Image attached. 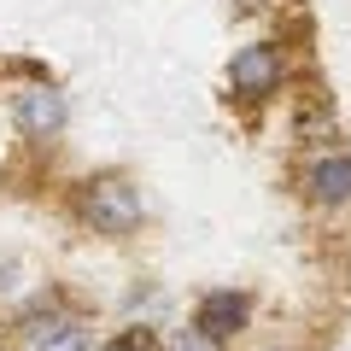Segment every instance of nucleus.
<instances>
[{
  "mask_svg": "<svg viewBox=\"0 0 351 351\" xmlns=\"http://www.w3.org/2000/svg\"><path fill=\"white\" fill-rule=\"evenodd\" d=\"M64 123H71V100H64L53 82H36V88H18L12 94V129L29 141V147L59 141Z\"/></svg>",
  "mask_w": 351,
  "mask_h": 351,
  "instance_id": "7ed1b4c3",
  "label": "nucleus"
},
{
  "mask_svg": "<svg viewBox=\"0 0 351 351\" xmlns=\"http://www.w3.org/2000/svg\"><path fill=\"white\" fill-rule=\"evenodd\" d=\"M287 76H293L287 41H246L228 59V94L240 106H263V100H276L281 88H287Z\"/></svg>",
  "mask_w": 351,
  "mask_h": 351,
  "instance_id": "f03ea898",
  "label": "nucleus"
},
{
  "mask_svg": "<svg viewBox=\"0 0 351 351\" xmlns=\"http://www.w3.org/2000/svg\"><path fill=\"white\" fill-rule=\"evenodd\" d=\"M100 351H158V334H152L147 322H129V328H117L112 339H100Z\"/></svg>",
  "mask_w": 351,
  "mask_h": 351,
  "instance_id": "6e6552de",
  "label": "nucleus"
},
{
  "mask_svg": "<svg viewBox=\"0 0 351 351\" xmlns=\"http://www.w3.org/2000/svg\"><path fill=\"white\" fill-rule=\"evenodd\" d=\"M304 199L322 205V211H339L351 205V152L346 147H328L304 164Z\"/></svg>",
  "mask_w": 351,
  "mask_h": 351,
  "instance_id": "20e7f679",
  "label": "nucleus"
},
{
  "mask_svg": "<svg viewBox=\"0 0 351 351\" xmlns=\"http://www.w3.org/2000/svg\"><path fill=\"white\" fill-rule=\"evenodd\" d=\"M246 322H252V293H240V287H211L193 304V328H205V334L223 339V346L234 334H246Z\"/></svg>",
  "mask_w": 351,
  "mask_h": 351,
  "instance_id": "39448f33",
  "label": "nucleus"
},
{
  "mask_svg": "<svg viewBox=\"0 0 351 351\" xmlns=\"http://www.w3.org/2000/svg\"><path fill=\"white\" fill-rule=\"evenodd\" d=\"M24 339L29 351H100V339H94V328L82 322V316L71 311H41L24 322Z\"/></svg>",
  "mask_w": 351,
  "mask_h": 351,
  "instance_id": "423d86ee",
  "label": "nucleus"
},
{
  "mask_svg": "<svg viewBox=\"0 0 351 351\" xmlns=\"http://www.w3.org/2000/svg\"><path fill=\"white\" fill-rule=\"evenodd\" d=\"M71 211L88 234L100 240H129L141 223H147V193L129 182V176L106 170V176H82L71 188Z\"/></svg>",
  "mask_w": 351,
  "mask_h": 351,
  "instance_id": "f257e3e1",
  "label": "nucleus"
},
{
  "mask_svg": "<svg viewBox=\"0 0 351 351\" xmlns=\"http://www.w3.org/2000/svg\"><path fill=\"white\" fill-rule=\"evenodd\" d=\"M269 351H281V346H269Z\"/></svg>",
  "mask_w": 351,
  "mask_h": 351,
  "instance_id": "1a4fd4ad",
  "label": "nucleus"
},
{
  "mask_svg": "<svg viewBox=\"0 0 351 351\" xmlns=\"http://www.w3.org/2000/svg\"><path fill=\"white\" fill-rule=\"evenodd\" d=\"M158 351H228L223 346V339H211V334H205V328H170V339H158Z\"/></svg>",
  "mask_w": 351,
  "mask_h": 351,
  "instance_id": "0eeeda50",
  "label": "nucleus"
}]
</instances>
